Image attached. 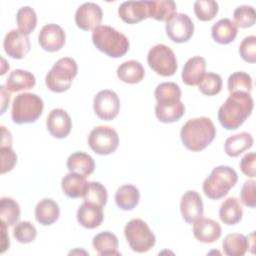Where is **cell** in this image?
Returning <instances> with one entry per match:
<instances>
[{
  "label": "cell",
  "instance_id": "cell-49",
  "mask_svg": "<svg viewBox=\"0 0 256 256\" xmlns=\"http://www.w3.org/2000/svg\"><path fill=\"white\" fill-rule=\"evenodd\" d=\"M2 223V230H3V244H2V251L1 253H3L7 248H9V245H10V241H9V236H6V224L4 222H1Z\"/></svg>",
  "mask_w": 256,
  "mask_h": 256
},
{
  "label": "cell",
  "instance_id": "cell-12",
  "mask_svg": "<svg viewBox=\"0 0 256 256\" xmlns=\"http://www.w3.org/2000/svg\"><path fill=\"white\" fill-rule=\"evenodd\" d=\"M102 17L103 12L98 4L85 2L75 12V23L82 30H94L101 23Z\"/></svg>",
  "mask_w": 256,
  "mask_h": 256
},
{
  "label": "cell",
  "instance_id": "cell-11",
  "mask_svg": "<svg viewBox=\"0 0 256 256\" xmlns=\"http://www.w3.org/2000/svg\"><path fill=\"white\" fill-rule=\"evenodd\" d=\"M165 30L170 40L176 43H184L193 36L194 23L187 14L176 13L166 22Z\"/></svg>",
  "mask_w": 256,
  "mask_h": 256
},
{
  "label": "cell",
  "instance_id": "cell-36",
  "mask_svg": "<svg viewBox=\"0 0 256 256\" xmlns=\"http://www.w3.org/2000/svg\"><path fill=\"white\" fill-rule=\"evenodd\" d=\"M16 22L18 30L25 35H29L37 25V15L30 6L21 7L16 14Z\"/></svg>",
  "mask_w": 256,
  "mask_h": 256
},
{
  "label": "cell",
  "instance_id": "cell-47",
  "mask_svg": "<svg viewBox=\"0 0 256 256\" xmlns=\"http://www.w3.org/2000/svg\"><path fill=\"white\" fill-rule=\"evenodd\" d=\"M1 103H2V109H1V114H3L5 112L6 107L9 104V100H10V94L8 93V90L5 86H1Z\"/></svg>",
  "mask_w": 256,
  "mask_h": 256
},
{
  "label": "cell",
  "instance_id": "cell-46",
  "mask_svg": "<svg viewBox=\"0 0 256 256\" xmlns=\"http://www.w3.org/2000/svg\"><path fill=\"white\" fill-rule=\"evenodd\" d=\"M255 162H256V154L254 152H250L244 155L239 163L242 173L250 178H254L256 175Z\"/></svg>",
  "mask_w": 256,
  "mask_h": 256
},
{
  "label": "cell",
  "instance_id": "cell-39",
  "mask_svg": "<svg viewBox=\"0 0 256 256\" xmlns=\"http://www.w3.org/2000/svg\"><path fill=\"white\" fill-rule=\"evenodd\" d=\"M198 87L200 92L206 96L217 95L222 89V78L219 74L213 72L205 73Z\"/></svg>",
  "mask_w": 256,
  "mask_h": 256
},
{
  "label": "cell",
  "instance_id": "cell-41",
  "mask_svg": "<svg viewBox=\"0 0 256 256\" xmlns=\"http://www.w3.org/2000/svg\"><path fill=\"white\" fill-rule=\"evenodd\" d=\"M233 18L237 27L248 28L255 24L256 12L255 9L250 5H241L234 10Z\"/></svg>",
  "mask_w": 256,
  "mask_h": 256
},
{
  "label": "cell",
  "instance_id": "cell-9",
  "mask_svg": "<svg viewBox=\"0 0 256 256\" xmlns=\"http://www.w3.org/2000/svg\"><path fill=\"white\" fill-rule=\"evenodd\" d=\"M88 144L96 154L109 155L118 148L119 136L110 126H97L89 133Z\"/></svg>",
  "mask_w": 256,
  "mask_h": 256
},
{
  "label": "cell",
  "instance_id": "cell-17",
  "mask_svg": "<svg viewBox=\"0 0 256 256\" xmlns=\"http://www.w3.org/2000/svg\"><path fill=\"white\" fill-rule=\"evenodd\" d=\"M222 233L218 222L210 218H199L193 224V235L201 243H213Z\"/></svg>",
  "mask_w": 256,
  "mask_h": 256
},
{
  "label": "cell",
  "instance_id": "cell-16",
  "mask_svg": "<svg viewBox=\"0 0 256 256\" xmlns=\"http://www.w3.org/2000/svg\"><path fill=\"white\" fill-rule=\"evenodd\" d=\"M180 211L187 223H194L201 218L204 213V207L200 194L194 190L186 191L181 197Z\"/></svg>",
  "mask_w": 256,
  "mask_h": 256
},
{
  "label": "cell",
  "instance_id": "cell-1",
  "mask_svg": "<svg viewBox=\"0 0 256 256\" xmlns=\"http://www.w3.org/2000/svg\"><path fill=\"white\" fill-rule=\"evenodd\" d=\"M252 110L253 99L250 93L233 92L220 106L218 120L226 130H236L251 115Z\"/></svg>",
  "mask_w": 256,
  "mask_h": 256
},
{
  "label": "cell",
  "instance_id": "cell-5",
  "mask_svg": "<svg viewBox=\"0 0 256 256\" xmlns=\"http://www.w3.org/2000/svg\"><path fill=\"white\" fill-rule=\"evenodd\" d=\"M77 73L78 66L73 58H60L46 74L45 84L47 88L53 92H65L71 87Z\"/></svg>",
  "mask_w": 256,
  "mask_h": 256
},
{
  "label": "cell",
  "instance_id": "cell-4",
  "mask_svg": "<svg viewBox=\"0 0 256 256\" xmlns=\"http://www.w3.org/2000/svg\"><path fill=\"white\" fill-rule=\"evenodd\" d=\"M238 181L237 172L226 165H220L211 171L204 180L202 188L206 197L218 200L226 196Z\"/></svg>",
  "mask_w": 256,
  "mask_h": 256
},
{
  "label": "cell",
  "instance_id": "cell-24",
  "mask_svg": "<svg viewBox=\"0 0 256 256\" xmlns=\"http://www.w3.org/2000/svg\"><path fill=\"white\" fill-rule=\"evenodd\" d=\"M238 27L229 18L218 20L211 28V36L219 44H229L237 36Z\"/></svg>",
  "mask_w": 256,
  "mask_h": 256
},
{
  "label": "cell",
  "instance_id": "cell-37",
  "mask_svg": "<svg viewBox=\"0 0 256 256\" xmlns=\"http://www.w3.org/2000/svg\"><path fill=\"white\" fill-rule=\"evenodd\" d=\"M83 198H84V202L104 207L108 199L107 189L100 182H96V181L88 182V186Z\"/></svg>",
  "mask_w": 256,
  "mask_h": 256
},
{
  "label": "cell",
  "instance_id": "cell-3",
  "mask_svg": "<svg viewBox=\"0 0 256 256\" xmlns=\"http://www.w3.org/2000/svg\"><path fill=\"white\" fill-rule=\"evenodd\" d=\"M94 46L112 58L124 56L129 50V40L120 31L107 25H99L92 32Z\"/></svg>",
  "mask_w": 256,
  "mask_h": 256
},
{
  "label": "cell",
  "instance_id": "cell-34",
  "mask_svg": "<svg viewBox=\"0 0 256 256\" xmlns=\"http://www.w3.org/2000/svg\"><path fill=\"white\" fill-rule=\"evenodd\" d=\"M154 96L157 103L178 102L181 99V89L174 82H162L155 88Z\"/></svg>",
  "mask_w": 256,
  "mask_h": 256
},
{
  "label": "cell",
  "instance_id": "cell-7",
  "mask_svg": "<svg viewBox=\"0 0 256 256\" xmlns=\"http://www.w3.org/2000/svg\"><path fill=\"white\" fill-rule=\"evenodd\" d=\"M125 238L130 248L137 253L149 251L155 245V235L142 219L130 220L124 228Z\"/></svg>",
  "mask_w": 256,
  "mask_h": 256
},
{
  "label": "cell",
  "instance_id": "cell-38",
  "mask_svg": "<svg viewBox=\"0 0 256 256\" xmlns=\"http://www.w3.org/2000/svg\"><path fill=\"white\" fill-rule=\"evenodd\" d=\"M227 88L230 93L238 91L250 93L252 90V78L243 71L234 72L227 80Z\"/></svg>",
  "mask_w": 256,
  "mask_h": 256
},
{
  "label": "cell",
  "instance_id": "cell-20",
  "mask_svg": "<svg viewBox=\"0 0 256 256\" xmlns=\"http://www.w3.org/2000/svg\"><path fill=\"white\" fill-rule=\"evenodd\" d=\"M206 61L201 56H193L187 60L182 70V81L188 86H195L200 83L205 75Z\"/></svg>",
  "mask_w": 256,
  "mask_h": 256
},
{
  "label": "cell",
  "instance_id": "cell-6",
  "mask_svg": "<svg viewBox=\"0 0 256 256\" xmlns=\"http://www.w3.org/2000/svg\"><path fill=\"white\" fill-rule=\"evenodd\" d=\"M44 108L43 100L34 93L18 94L12 103L11 118L16 124L35 122L42 114Z\"/></svg>",
  "mask_w": 256,
  "mask_h": 256
},
{
  "label": "cell",
  "instance_id": "cell-27",
  "mask_svg": "<svg viewBox=\"0 0 256 256\" xmlns=\"http://www.w3.org/2000/svg\"><path fill=\"white\" fill-rule=\"evenodd\" d=\"M253 137L248 132H241L229 136L224 143V150L230 157H237L253 145Z\"/></svg>",
  "mask_w": 256,
  "mask_h": 256
},
{
  "label": "cell",
  "instance_id": "cell-30",
  "mask_svg": "<svg viewBox=\"0 0 256 256\" xmlns=\"http://www.w3.org/2000/svg\"><path fill=\"white\" fill-rule=\"evenodd\" d=\"M243 209L239 200L235 197H229L224 200L219 208L220 220L226 225H235L241 221Z\"/></svg>",
  "mask_w": 256,
  "mask_h": 256
},
{
  "label": "cell",
  "instance_id": "cell-45",
  "mask_svg": "<svg viewBox=\"0 0 256 256\" xmlns=\"http://www.w3.org/2000/svg\"><path fill=\"white\" fill-rule=\"evenodd\" d=\"M1 174H5L6 172L11 171L16 162H17V155L12 150L11 146H1Z\"/></svg>",
  "mask_w": 256,
  "mask_h": 256
},
{
  "label": "cell",
  "instance_id": "cell-48",
  "mask_svg": "<svg viewBox=\"0 0 256 256\" xmlns=\"http://www.w3.org/2000/svg\"><path fill=\"white\" fill-rule=\"evenodd\" d=\"M2 129V141L1 146H11L12 143V137L9 130H7L4 126H1Z\"/></svg>",
  "mask_w": 256,
  "mask_h": 256
},
{
  "label": "cell",
  "instance_id": "cell-2",
  "mask_svg": "<svg viewBox=\"0 0 256 256\" xmlns=\"http://www.w3.org/2000/svg\"><path fill=\"white\" fill-rule=\"evenodd\" d=\"M216 136L212 120L202 116L189 119L181 128L180 137L183 145L190 151L199 152L205 149Z\"/></svg>",
  "mask_w": 256,
  "mask_h": 256
},
{
  "label": "cell",
  "instance_id": "cell-14",
  "mask_svg": "<svg viewBox=\"0 0 256 256\" xmlns=\"http://www.w3.org/2000/svg\"><path fill=\"white\" fill-rule=\"evenodd\" d=\"M3 48L9 57L22 59L30 51V39L18 29H13L5 35Z\"/></svg>",
  "mask_w": 256,
  "mask_h": 256
},
{
  "label": "cell",
  "instance_id": "cell-42",
  "mask_svg": "<svg viewBox=\"0 0 256 256\" xmlns=\"http://www.w3.org/2000/svg\"><path fill=\"white\" fill-rule=\"evenodd\" d=\"M37 236L36 227L29 221H21L17 223L13 229V237L23 244L31 243Z\"/></svg>",
  "mask_w": 256,
  "mask_h": 256
},
{
  "label": "cell",
  "instance_id": "cell-32",
  "mask_svg": "<svg viewBox=\"0 0 256 256\" xmlns=\"http://www.w3.org/2000/svg\"><path fill=\"white\" fill-rule=\"evenodd\" d=\"M176 3L171 0L148 1V17L157 21H169L176 14Z\"/></svg>",
  "mask_w": 256,
  "mask_h": 256
},
{
  "label": "cell",
  "instance_id": "cell-19",
  "mask_svg": "<svg viewBox=\"0 0 256 256\" xmlns=\"http://www.w3.org/2000/svg\"><path fill=\"white\" fill-rule=\"evenodd\" d=\"M103 207L84 202L77 210L76 217L79 224L86 229H94L101 225L104 219Z\"/></svg>",
  "mask_w": 256,
  "mask_h": 256
},
{
  "label": "cell",
  "instance_id": "cell-29",
  "mask_svg": "<svg viewBox=\"0 0 256 256\" xmlns=\"http://www.w3.org/2000/svg\"><path fill=\"white\" fill-rule=\"evenodd\" d=\"M140 200L139 189L132 184L120 186L115 193L116 205L125 211L134 209Z\"/></svg>",
  "mask_w": 256,
  "mask_h": 256
},
{
  "label": "cell",
  "instance_id": "cell-22",
  "mask_svg": "<svg viewBox=\"0 0 256 256\" xmlns=\"http://www.w3.org/2000/svg\"><path fill=\"white\" fill-rule=\"evenodd\" d=\"M60 216L59 205L51 198L40 200L35 207V218L43 226H49L55 223Z\"/></svg>",
  "mask_w": 256,
  "mask_h": 256
},
{
  "label": "cell",
  "instance_id": "cell-40",
  "mask_svg": "<svg viewBox=\"0 0 256 256\" xmlns=\"http://www.w3.org/2000/svg\"><path fill=\"white\" fill-rule=\"evenodd\" d=\"M219 5L214 0H197L194 3V13L201 21H211L215 18Z\"/></svg>",
  "mask_w": 256,
  "mask_h": 256
},
{
  "label": "cell",
  "instance_id": "cell-23",
  "mask_svg": "<svg viewBox=\"0 0 256 256\" xmlns=\"http://www.w3.org/2000/svg\"><path fill=\"white\" fill-rule=\"evenodd\" d=\"M66 166L70 172L78 173L87 177L94 172L95 162L89 154L82 151H78L72 153L68 157Z\"/></svg>",
  "mask_w": 256,
  "mask_h": 256
},
{
  "label": "cell",
  "instance_id": "cell-35",
  "mask_svg": "<svg viewBox=\"0 0 256 256\" xmlns=\"http://www.w3.org/2000/svg\"><path fill=\"white\" fill-rule=\"evenodd\" d=\"M0 216L7 226L17 224L20 218L19 204L10 197H2L0 200Z\"/></svg>",
  "mask_w": 256,
  "mask_h": 256
},
{
  "label": "cell",
  "instance_id": "cell-28",
  "mask_svg": "<svg viewBox=\"0 0 256 256\" xmlns=\"http://www.w3.org/2000/svg\"><path fill=\"white\" fill-rule=\"evenodd\" d=\"M92 245L99 255H120L118 251V238L110 231H103L95 235Z\"/></svg>",
  "mask_w": 256,
  "mask_h": 256
},
{
  "label": "cell",
  "instance_id": "cell-15",
  "mask_svg": "<svg viewBox=\"0 0 256 256\" xmlns=\"http://www.w3.org/2000/svg\"><path fill=\"white\" fill-rule=\"evenodd\" d=\"M48 132L55 138L62 139L68 136L72 128V120L66 110L55 108L50 111L46 119Z\"/></svg>",
  "mask_w": 256,
  "mask_h": 256
},
{
  "label": "cell",
  "instance_id": "cell-44",
  "mask_svg": "<svg viewBox=\"0 0 256 256\" xmlns=\"http://www.w3.org/2000/svg\"><path fill=\"white\" fill-rule=\"evenodd\" d=\"M256 182L254 180L245 181L241 187L240 198L242 203L250 208L256 206V192H255Z\"/></svg>",
  "mask_w": 256,
  "mask_h": 256
},
{
  "label": "cell",
  "instance_id": "cell-10",
  "mask_svg": "<svg viewBox=\"0 0 256 256\" xmlns=\"http://www.w3.org/2000/svg\"><path fill=\"white\" fill-rule=\"evenodd\" d=\"M93 109L100 119L105 121L112 120L120 111V99L112 90H101L94 97Z\"/></svg>",
  "mask_w": 256,
  "mask_h": 256
},
{
  "label": "cell",
  "instance_id": "cell-33",
  "mask_svg": "<svg viewBox=\"0 0 256 256\" xmlns=\"http://www.w3.org/2000/svg\"><path fill=\"white\" fill-rule=\"evenodd\" d=\"M249 247V238L240 233L228 234L222 242L223 251L228 256H243Z\"/></svg>",
  "mask_w": 256,
  "mask_h": 256
},
{
  "label": "cell",
  "instance_id": "cell-8",
  "mask_svg": "<svg viewBox=\"0 0 256 256\" xmlns=\"http://www.w3.org/2000/svg\"><path fill=\"white\" fill-rule=\"evenodd\" d=\"M149 67L158 75L169 77L175 74L178 64L173 50L165 44L153 46L147 55Z\"/></svg>",
  "mask_w": 256,
  "mask_h": 256
},
{
  "label": "cell",
  "instance_id": "cell-31",
  "mask_svg": "<svg viewBox=\"0 0 256 256\" xmlns=\"http://www.w3.org/2000/svg\"><path fill=\"white\" fill-rule=\"evenodd\" d=\"M185 113V106L180 100L172 103H157L155 115L160 122L173 123L178 121Z\"/></svg>",
  "mask_w": 256,
  "mask_h": 256
},
{
  "label": "cell",
  "instance_id": "cell-18",
  "mask_svg": "<svg viewBox=\"0 0 256 256\" xmlns=\"http://www.w3.org/2000/svg\"><path fill=\"white\" fill-rule=\"evenodd\" d=\"M119 17L128 24L148 18V1H125L118 8Z\"/></svg>",
  "mask_w": 256,
  "mask_h": 256
},
{
  "label": "cell",
  "instance_id": "cell-26",
  "mask_svg": "<svg viewBox=\"0 0 256 256\" xmlns=\"http://www.w3.org/2000/svg\"><path fill=\"white\" fill-rule=\"evenodd\" d=\"M117 77L124 83L136 84L143 80L145 70L142 64L136 60L125 61L117 68Z\"/></svg>",
  "mask_w": 256,
  "mask_h": 256
},
{
  "label": "cell",
  "instance_id": "cell-25",
  "mask_svg": "<svg viewBox=\"0 0 256 256\" xmlns=\"http://www.w3.org/2000/svg\"><path fill=\"white\" fill-rule=\"evenodd\" d=\"M35 84V76L31 72L22 69L13 70L6 80V88L10 92L29 90L32 89Z\"/></svg>",
  "mask_w": 256,
  "mask_h": 256
},
{
  "label": "cell",
  "instance_id": "cell-43",
  "mask_svg": "<svg viewBox=\"0 0 256 256\" xmlns=\"http://www.w3.org/2000/svg\"><path fill=\"white\" fill-rule=\"evenodd\" d=\"M239 54L245 62H256V36L250 35L242 40L239 46Z\"/></svg>",
  "mask_w": 256,
  "mask_h": 256
},
{
  "label": "cell",
  "instance_id": "cell-13",
  "mask_svg": "<svg viewBox=\"0 0 256 256\" xmlns=\"http://www.w3.org/2000/svg\"><path fill=\"white\" fill-rule=\"evenodd\" d=\"M66 41V34L62 27L57 24L50 23L44 25L38 35V42L42 49L48 52H56L60 50Z\"/></svg>",
  "mask_w": 256,
  "mask_h": 256
},
{
  "label": "cell",
  "instance_id": "cell-21",
  "mask_svg": "<svg viewBox=\"0 0 256 256\" xmlns=\"http://www.w3.org/2000/svg\"><path fill=\"white\" fill-rule=\"evenodd\" d=\"M87 186L88 182L86 177L74 172H69L61 180L63 193L69 198L84 197Z\"/></svg>",
  "mask_w": 256,
  "mask_h": 256
}]
</instances>
